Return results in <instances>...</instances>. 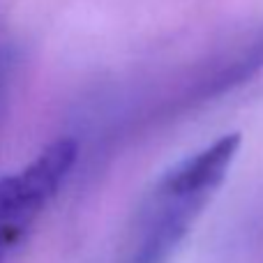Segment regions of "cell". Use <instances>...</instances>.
I'll use <instances>...</instances> for the list:
<instances>
[{
    "label": "cell",
    "instance_id": "cell-1",
    "mask_svg": "<svg viewBox=\"0 0 263 263\" xmlns=\"http://www.w3.org/2000/svg\"><path fill=\"white\" fill-rule=\"evenodd\" d=\"M240 134H224L176 162L153 182L125 236L120 263H168L224 185Z\"/></svg>",
    "mask_w": 263,
    "mask_h": 263
},
{
    "label": "cell",
    "instance_id": "cell-2",
    "mask_svg": "<svg viewBox=\"0 0 263 263\" xmlns=\"http://www.w3.org/2000/svg\"><path fill=\"white\" fill-rule=\"evenodd\" d=\"M79 141L60 136L26 168L0 178V263L28 236L44 208L72 176L79 162Z\"/></svg>",
    "mask_w": 263,
    "mask_h": 263
},
{
    "label": "cell",
    "instance_id": "cell-3",
    "mask_svg": "<svg viewBox=\"0 0 263 263\" xmlns=\"http://www.w3.org/2000/svg\"><path fill=\"white\" fill-rule=\"evenodd\" d=\"M263 72V23L208 55L182 86L176 106L192 109L229 95Z\"/></svg>",
    "mask_w": 263,
    "mask_h": 263
}]
</instances>
